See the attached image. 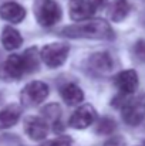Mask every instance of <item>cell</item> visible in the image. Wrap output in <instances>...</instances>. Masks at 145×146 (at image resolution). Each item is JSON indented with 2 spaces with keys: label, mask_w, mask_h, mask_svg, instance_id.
<instances>
[{
  "label": "cell",
  "mask_w": 145,
  "mask_h": 146,
  "mask_svg": "<svg viewBox=\"0 0 145 146\" xmlns=\"http://www.w3.org/2000/svg\"><path fill=\"white\" fill-rule=\"evenodd\" d=\"M39 68V52L37 48L26 50L21 55H10L0 67V77L6 81H16L23 78L26 74L34 72Z\"/></svg>",
  "instance_id": "6da1fadb"
},
{
  "label": "cell",
  "mask_w": 145,
  "mask_h": 146,
  "mask_svg": "<svg viewBox=\"0 0 145 146\" xmlns=\"http://www.w3.org/2000/svg\"><path fill=\"white\" fill-rule=\"evenodd\" d=\"M60 34L68 38H96V40L114 38V33L110 24L102 19H94V20L88 19V21L67 26L60 31Z\"/></svg>",
  "instance_id": "7a4b0ae2"
},
{
  "label": "cell",
  "mask_w": 145,
  "mask_h": 146,
  "mask_svg": "<svg viewBox=\"0 0 145 146\" xmlns=\"http://www.w3.org/2000/svg\"><path fill=\"white\" fill-rule=\"evenodd\" d=\"M34 14L37 21L44 26L51 27L61 19V9L54 0H36Z\"/></svg>",
  "instance_id": "3957f363"
},
{
  "label": "cell",
  "mask_w": 145,
  "mask_h": 146,
  "mask_svg": "<svg viewBox=\"0 0 145 146\" xmlns=\"http://www.w3.org/2000/svg\"><path fill=\"white\" fill-rule=\"evenodd\" d=\"M68 50H70V47L67 43H53V44L44 46L40 54H41V58L47 67L57 68V67L63 65L64 61L67 60Z\"/></svg>",
  "instance_id": "277c9868"
},
{
  "label": "cell",
  "mask_w": 145,
  "mask_h": 146,
  "mask_svg": "<svg viewBox=\"0 0 145 146\" xmlns=\"http://www.w3.org/2000/svg\"><path fill=\"white\" fill-rule=\"evenodd\" d=\"M121 116H122L124 122L128 123V125H131V126H135V125L141 123V121L144 119V116H145V97L144 95L127 101L124 104V106H122Z\"/></svg>",
  "instance_id": "5b68a950"
},
{
  "label": "cell",
  "mask_w": 145,
  "mask_h": 146,
  "mask_svg": "<svg viewBox=\"0 0 145 146\" xmlns=\"http://www.w3.org/2000/svg\"><path fill=\"white\" fill-rule=\"evenodd\" d=\"M47 84H44L41 81H33L23 88V91L20 94V99L24 106H37L47 98Z\"/></svg>",
  "instance_id": "8992f818"
},
{
  "label": "cell",
  "mask_w": 145,
  "mask_h": 146,
  "mask_svg": "<svg viewBox=\"0 0 145 146\" xmlns=\"http://www.w3.org/2000/svg\"><path fill=\"white\" fill-rule=\"evenodd\" d=\"M96 118L97 113L94 108L91 105H83L74 111V113L71 115V118L68 121V125L74 129H86L94 123Z\"/></svg>",
  "instance_id": "52a82bcc"
},
{
  "label": "cell",
  "mask_w": 145,
  "mask_h": 146,
  "mask_svg": "<svg viewBox=\"0 0 145 146\" xmlns=\"http://www.w3.org/2000/svg\"><path fill=\"white\" fill-rule=\"evenodd\" d=\"M24 131L27 136L33 141H43L47 136L48 123L44 118L40 116H29L24 121Z\"/></svg>",
  "instance_id": "ba28073f"
},
{
  "label": "cell",
  "mask_w": 145,
  "mask_h": 146,
  "mask_svg": "<svg viewBox=\"0 0 145 146\" xmlns=\"http://www.w3.org/2000/svg\"><path fill=\"white\" fill-rule=\"evenodd\" d=\"M115 87L122 94H132L138 87V75L134 70H125L115 75L114 78Z\"/></svg>",
  "instance_id": "9c48e42d"
},
{
  "label": "cell",
  "mask_w": 145,
  "mask_h": 146,
  "mask_svg": "<svg viewBox=\"0 0 145 146\" xmlns=\"http://www.w3.org/2000/svg\"><path fill=\"white\" fill-rule=\"evenodd\" d=\"M96 10L88 0H73L70 4V17L76 21H84L90 19Z\"/></svg>",
  "instance_id": "30bf717a"
},
{
  "label": "cell",
  "mask_w": 145,
  "mask_h": 146,
  "mask_svg": "<svg viewBox=\"0 0 145 146\" xmlns=\"http://www.w3.org/2000/svg\"><path fill=\"white\" fill-rule=\"evenodd\" d=\"M90 68L101 75H108L112 71V58L108 52H96L88 60Z\"/></svg>",
  "instance_id": "8fae6325"
},
{
  "label": "cell",
  "mask_w": 145,
  "mask_h": 146,
  "mask_svg": "<svg viewBox=\"0 0 145 146\" xmlns=\"http://www.w3.org/2000/svg\"><path fill=\"white\" fill-rule=\"evenodd\" d=\"M0 17L6 21L17 24V23L23 21V19L26 17V10L19 3L7 1V3L1 4V7H0Z\"/></svg>",
  "instance_id": "7c38bea8"
},
{
  "label": "cell",
  "mask_w": 145,
  "mask_h": 146,
  "mask_svg": "<svg viewBox=\"0 0 145 146\" xmlns=\"http://www.w3.org/2000/svg\"><path fill=\"white\" fill-rule=\"evenodd\" d=\"M21 116V108L16 104H11L0 111V129H7L14 126Z\"/></svg>",
  "instance_id": "4fadbf2b"
},
{
  "label": "cell",
  "mask_w": 145,
  "mask_h": 146,
  "mask_svg": "<svg viewBox=\"0 0 145 146\" xmlns=\"http://www.w3.org/2000/svg\"><path fill=\"white\" fill-rule=\"evenodd\" d=\"M60 94H61V98L64 99V102L68 105H77L84 99V92L81 91V88L71 82L63 85L60 90Z\"/></svg>",
  "instance_id": "5bb4252c"
},
{
  "label": "cell",
  "mask_w": 145,
  "mask_h": 146,
  "mask_svg": "<svg viewBox=\"0 0 145 146\" xmlns=\"http://www.w3.org/2000/svg\"><path fill=\"white\" fill-rule=\"evenodd\" d=\"M1 43H3V47L9 51L11 50L19 48L23 43V38L20 36V33L13 29V27H4L3 29V33H1Z\"/></svg>",
  "instance_id": "9a60e30c"
},
{
  "label": "cell",
  "mask_w": 145,
  "mask_h": 146,
  "mask_svg": "<svg viewBox=\"0 0 145 146\" xmlns=\"http://www.w3.org/2000/svg\"><path fill=\"white\" fill-rule=\"evenodd\" d=\"M130 10H131V6L127 0H115L110 9V17L112 21L120 23L128 16Z\"/></svg>",
  "instance_id": "2e32d148"
},
{
  "label": "cell",
  "mask_w": 145,
  "mask_h": 146,
  "mask_svg": "<svg viewBox=\"0 0 145 146\" xmlns=\"http://www.w3.org/2000/svg\"><path fill=\"white\" fill-rule=\"evenodd\" d=\"M43 115L46 121L53 122V128H55V123L60 122V115H61L60 106L57 104H50L43 109Z\"/></svg>",
  "instance_id": "e0dca14e"
},
{
  "label": "cell",
  "mask_w": 145,
  "mask_h": 146,
  "mask_svg": "<svg viewBox=\"0 0 145 146\" xmlns=\"http://www.w3.org/2000/svg\"><path fill=\"white\" fill-rule=\"evenodd\" d=\"M114 129H115V122H114V119H111V118H102V119H100L98 123H97V128H96L97 133H101V135L112 133Z\"/></svg>",
  "instance_id": "ac0fdd59"
},
{
  "label": "cell",
  "mask_w": 145,
  "mask_h": 146,
  "mask_svg": "<svg viewBox=\"0 0 145 146\" xmlns=\"http://www.w3.org/2000/svg\"><path fill=\"white\" fill-rule=\"evenodd\" d=\"M134 52L141 62H145V40L137 41V44L134 46Z\"/></svg>",
  "instance_id": "d6986e66"
},
{
  "label": "cell",
  "mask_w": 145,
  "mask_h": 146,
  "mask_svg": "<svg viewBox=\"0 0 145 146\" xmlns=\"http://www.w3.org/2000/svg\"><path fill=\"white\" fill-rule=\"evenodd\" d=\"M44 146H73V141L70 136H58L57 139L48 142Z\"/></svg>",
  "instance_id": "ffe728a7"
},
{
  "label": "cell",
  "mask_w": 145,
  "mask_h": 146,
  "mask_svg": "<svg viewBox=\"0 0 145 146\" xmlns=\"http://www.w3.org/2000/svg\"><path fill=\"white\" fill-rule=\"evenodd\" d=\"M96 9H100V7H104L105 4H107V1L108 0H88Z\"/></svg>",
  "instance_id": "44dd1931"
},
{
  "label": "cell",
  "mask_w": 145,
  "mask_h": 146,
  "mask_svg": "<svg viewBox=\"0 0 145 146\" xmlns=\"http://www.w3.org/2000/svg\"><path fill=\"white\" fill-rule=\"evenodd\" d=\"M105 146H124V142H122L120 138H115V139H112V141L107 142Z\"/></svg>",
  "instance_id": "7402d4cb"
},
{
  "label": "cell",
  "mask_w": 145,
  "mask_h": 146,
  "mask_svg": "<svg viewBox=\"0 0 145 146\" xmlns=\"http://www.w3.org/2000/svg\"><path fill=\"white\" fill-rule=\"evenodd\" d=\"M144 146H145V143H144Z\"/></svg>",
  "instance_id": "603a6c76"
}]
</instances>
